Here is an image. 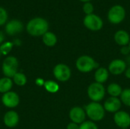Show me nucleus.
<instances>
[{"mask_svg": "<svg viewBox=\"0 0 130 129\" xmlns=\"http://www.w3.org/2000/svg\"><path fill=\"white\" fill-rule=\"evenodd\" d=\"M27 33L33 36H43L49 29L48 21L42 17L31 19L26 27Z\"/></svg>", "mask_w": 130, "mask_h": 129, "instance_id": "obj_1", "label": "nucleus"}, {"mask_svg": "<svg viewBox=\"0 0 130 129\" xmlns=\"http://www.w3.org/2000/svg\"><path fill=\"white\" fill-rule=\"evenodd\" d=\"M86 116L92 122L101 121L105 116V109L104 106L98 102H91L85 106Z\"/></svg>", "mask_w": 130, "mask_h": 129, "instance_id": "obj_2", "label": "nucleus"}, {"mask_svg": "<svg viewBox=\"0 0 130 129\" xmlns=\"http://www.w3.org/2000/svg\"><path fill=\"white\" fill-rule=\"evenodd\" d=\"M126 15V9L123 5H114L108 10L107 20L112 24H119L125 20Z\"/></svg>", "mask_w": 130, "mask_h": 129, "instance_id": "obj_3", "label": "nucleus"}, {"mask_svg": "<svg viewBox=\"0 0 130 129\" xmlns=\"http://www.w3.org/2000/svg\"><path fill=\"white\" fill-rule=\"evenodd\" d=\"M75 66L80 72L88 73L98 68V65L91 56L83 55L77 59L75 62Z\"/></svg>", "mask_w": 130, "mask_h": 129, "instance_id": "obj_4", "label": "nucleus"}, {"mask_svg": "<svg viewBox=\"0 0 130 129\" xmlns=\"http://www.w3.org/2000/svg\"><path fill=\"white\" fill-rule=\"evenodd\" d=\"M87 94L92 102L98 103L104 98L106 94V90L102 84L94 82L88 86Z\"/></svg>", "mask_w": 130, "mask_h": 129, "instance_id": "obj_5", "label": "nucleus"}, {"mask_svg": "<svg viewBox=\"0 0 130 129\" xmlns=\"http://www.w3.org/2000/svg\"><path fill=\"white\" fill-rule=\"evenodd\" d=\"M18 61L16 57L14 56H7L3 62H2V72L5 75V77L7 78H13L15 74L18 73Z\"/></svg>", "mask_w": 130, "mask_h": 129, "instance_id": "obj_6", "label": "nucleus"}, {"mask_svg": "<svg viewBox=\"0 0 130 129\" xmlns=\"http://www.w3.org/2000/svg\"><path fill=\"white\" fill-rule=\"evenodd\" d=\"M83 24L88 30L96 32L103 28L104 21L100 16L93 13L85 16L83 18Z\"/></svg>", "mask_w": 130, "mask_h": 129, "instance_id": "obj_7", "label": "nucleus"}, {"mask_svg": "<svg viewBox=\"0 0 130 129\" xmlns=\"http://www.w3.org/2000/svg\"><path fill=\"white\" fill-rule=\"evenodd\" d=\"M53 75L55 78L61 82L68 81L72 75L70 68L66 64H57L53 68Z\"/></svg>", "mask_w": 130, "mask_h": 129, "instance_id": "obj_8", "label": "nucleus"}, {"mask_svg": "<svg viewBox=\"0 0 130 129\" xmlns=\"http://www.w3.org/2000/svg\"><path fill=\"white\" fill-rule=\"evenodd\" d=\"M127 68L126 62L120 59H116L110 62L108 65V71L113 75H120Z\"/></svg>", "mask_w": 130, "mask_h": 129, "instance_id": "obj_9", "label": "nucleus"}, {"mask_svg": "<svg viewBox=\"0 0 130 129\" xmlns=\"http://www.w3.org/2000/svg\"><path fill=\"white\" fill-rule=\"evenodd\" d=\"M113 121L119 128L127 129L130 126V115L125 111L120 110L114 113Z\"/></svg>", "mask_w": 130, "mask_h": 129, "instance_id": "obj_10", "label": "nucleus"}, {"mask_svg": "<svg viewBox=\"0 0 130 129\" xmlns=\"http://www.w3.org/2000/svg\"><path fill=\"white\" fill-rule=\"evenodd\" d=\"M69 116L72 122L76 123L78 125H81L82 123L85 122V119L87 116L85 109H83L80 106H75L70 109Z\"/></svg>", "mask_w": 130, "mask_h": 129, "instance_id": "obj_11", "label": "nucleus"}, {"mask_svg": "<svg viewBox=\"0 0 130 129\" xmlns=\"http://www.w3.org/2000/svg\"><path fill=\"white\" fill-rule=\"evenodd\" d=\"M2 102L3 105L8 108H14L18 106L20 98L17 93L14 91H8L2 95Z\"/></svg>", "mask_w": 130, "mask_h": 129, "instance_id": "obj_12", "label": "nucleus"}, {"mask_svg": "<svg viewBox=\"0 0 130 129\" xmlns=\"http://www.w3.org/2000/svg\"><path fill=\"white\" fill-rule=\"evenodd\" d=\"M122 106V102L118 97H110L106 100L104 103V108L106 112L110 113H116L120 111Z\"/></svg>", "mask_w": 130, "mask_h": 129, "instance_id": "obj_13", "label": "nucleus"}, {"mask_svg": "<svg viewBox=\"0 0 130 129\" xmlns=\"http://www.w3.org/2000/svg\"><path fill=\"white\" fill-rule=\"evenodd\" d=\"M5 32L10 36H14L20 33L23 30V24L18 20H11L5 25Z\"/></svg>", "mask_w": 130, "mask_h": 129, "instance_id": "obj_14", "label": "nucleus"}, {"mask_svg": "<svg viewBox=\"0 0 130 129\" xmlns=\"http://www.w3.org/2000/svg\"><path fill=\"white\" fill-rule=\"evenodd\" d=\"M4 124L8 128H14L19 122V116L18 113L13 110L8 111L3 117Z\"/></svg>", "mask_w": 130, "mask_h": 129, "instance_id": "obj_15", "label": "nucleus"}, {"mask_svg": "<svg viewBox=\"0 0 130 129\" xmlns=\"http://www.w3.org/2000/svg\"><path fill=\"white\" fill-rule=\"evenodd\" d=\"M114 41L117 45L120 46H128L130 43V36L129 33L124 30H117L114 33Z\"/></svg>", "mask_w": 130, "mask_h": 129, "instance_id": "obj_16", "label": "nucleus"}, {"mask_svg": "<svg viewBox=\"0 0 130 129\" xmlns=\"http://www.w3.org/2000/svg\"><path fill=\"white\" fill-rule=\"evenodd\" d=\"M109 71L104 67H98L94 73V79L95 82L104 84L105 83L109 78Z\"/></svg>", "mask_w": 130, "mask_h": 129, "instance_id": "obj_17", "label": "nucleus"}, {"mask_svg": "<svg viewBox=\"0 0 130 129\" xmlns=\"http://www.w3.org/2000/svg\"><path fill=\"white\" fill-rule=\"evenodd\" d=\"M42 40H43V43L46 46H49V47L54 46L57 43V36H56L54 33L50 32V31H47L42 36Z\"/></svg>", "mask_w": 130, "mask_h": 129, "instance_id": "obj_18", "label": "nucleus"}, {"mask_svg": "<svg viewBox=\"0 0 130 129\" xmlns=\"http://www.w3.org/2000/svg\"><path fill=\"white\" fill-rule=\"evenodd\" d=\"M122 91H123V89L121 86L117 83L110 84L107 88V92L108 93L109 95H110V97H118L119 96L121 95Z\"/></svg>", "mask_w": 130, "mask_h": 129, "instance_id": "obj_19", "label": "nucleus"}, {"mask_svg": "<svg viewBox=\"0 0 130 129\" xmlns=\"http://www.w3.org/2000/svg\"><path fill=\"white\" fill-rule=\"evenodd\" d=\"M13 81L11 78L7 77L0 78V93L4 94L8 91H11Z\"/></svg>", "mask_w": 130, "mask_h": 129, "instance_id": "obj_20", "label": "nucleus"}, {"mask_svg": "<svg viewBox=\"0 0 130 129\" xmlns=\"http://www.w3.org/2000/svg\"><path fill=\"white\" fill-rule=\"evenodd\" d=\"M43 86H44L46 90L51 94H55V93L58 92V90H59V84L56 81H51V80L46 81Z\"/></svg>", "mask_w": 130, "mask_h": 129, "instance_id": "obj_21", "label": "nucleus"}, {"mask_svg": "<svg viewBox=\"0 0 130 129\" xmlns=\"http://www.w3.org/2000/svg\"><path fill=\"white\" fill-rule=\"evenodd\" d=\"M12 78H13L12 81H14V83L19 87L24 86L27 83V77L25 76L24 74L21 73V72H18L17 74H15Z\"/></svg>", "mask_w": 130, "mask_h": 129, "instance_id": "obj_22", "label": "nucleus"}, {"mask_svg": "<svg viewBox=\"0 0 130 129\" xmlns=\"http://www.w3.org/2000/svg\"><path fill=\"white\" fill-rule=\"evenodd\" d=\"M120 100L126 106L130 107V88L123 90L120 95Z\"/></svg>", "mask_w": 130, "mask_h": 129, "instance_id": "obj_23", "label": "nucleus"}, {"mask_svg": "<svg viewBox=\"0 0 130 129\" xmlns=\"http://www.w3.org/2000/svg\"><path fill=\"white\" fill-rule=\"evenodd\" d=\"M14 43L11 42H5L3 43L0 46V51L2 56H7L12 49Z\"/></svg>", "mask_w": 130, "mask_h": 129, "instance_id": "obj_24", "label": "nucleus"}, {"mask_svg": "<svg viewBox=\"0 0 130 129\" xmlns=\"http://www.w3.org/2000/svg\"><path fill=\"white\" fill-rule=\"evenodd\" d=\"M82 11L85 14V15H88V14H91L94 13V7L93 5V4L89 2H85L83 3L82 5Z\"/></svg>", "mask_w": 130, "mask_h": 129, "instance_id": "obj_25", "label": "nucleus"}, {"mask_svg": "<svg viewBox=\"0 0 130 129\" xmlns=\"http://www.w3.org/2000/svg\"><path fill=\"white\" fill-rule=\"evenodd\" d=\"M79 129H98V127L92 121H85L79 125Z\"/></svg>", "mask_w": 130, "mask_h": 129, "instance_id": "obj_26", "label": "nucleus"}, {"mask_svg": "<svg viewBox=\"0 0 130 129\" xmlns=\"http://www.w3.org/2000/svg\"><path fill=\"white\" fill-rule=\"evenodd\" d=\"M7 20H8V13L6 10L4 8L0 7V26L4 25L7 21Z\"/></svg>", "mask_w": 130, "mask_h": 129, "instance_id": "obj_27", "label": "nucleus"}, {"mask_svg": "<svg viewBox=\"0 0 130 129\" xmlns=\"http://www.w3.org/2000/svg\"><path fill=\"white\" fill-rule=\"evenodd\" d=\"M120 52L124 56H128L130 53V49L129 46H122L120 49Z\"/></svg>", "mask_w": 130, "mask_h": 129, "instance_id": "obj_28", "label": "nucleus"}, {"mask_svg": "<svg viewBox=\"0 0 130 129\" xmlns=\"http://www.w3.org/2000/svg\"><path fill=\"white\" fill-rule=\"evenodd\" d=\"M66 129H79V125L74 122H70L67 125Z\"/></svg>", "mask_w": 130, "mask_h": 129, "instance_id": "obj_29", "label": "nucleus"}, {"mask_svg": "<svg viewBox=\"0 0 130 129\" xmlns=\"http://www.w3.org/2000/svg\"><path fill=\"white\" fill-rule=\"evenodd\" d=\"M35 83H36V84L37 85H38V86H43L44 85V83H45V81H43V78H37L36 79V81H35Z\"/></svg>", "mask_w": 130, "mask_h": 129, "instance_id": "obj_30", "label": "nucleus"}, {"mask_svg": "<svg viewBox=\"0 0 130 129\" xmlns=\"http://www.w3.org/2000/svg\"><path fill=\"white\" fill-rule=\"evenodd\" d=\"M125 76H126V78H128V79H130V67L129 68H126V70L125 71Z\"/></svg>", "mask_w": 130, "mask_h": 129, "instance_id": "obj_31", "label": "nucleus"}, {"mask_svg": "<svg viewBox=\"0 0 130 129\" xmlns=\"http://www.w3.org/2000/svg\"><path fill=\"white\" fill-rule=\"evenodd\" d=\"M4 40H5L4 33H3V32H2V31L0 30V44L2 43V42L4 41Z\"/></svg>", "mask_w": 130, "mask_h": 129, "instance_id": "obj_32", "label": "nucleus"}, {"mask_svg": "<svg viewBox=\"0 0 130 129\" xmlns=\"http://www.w3.org/2000/svg\"><path fill=\"white\" fill-rule=\"evenodd\" d=\"M13 43H14V45L15 44V45H18V46H20V45H21V41H20V40H18H18H14V42Z\"/></svg>", "mask_w": 130, "mask_h": 129, "instance_id": "obj_33", "label": "nucleus"}, {"mask_svg": "<svg viewBox=\"0 0 130 129\" xmlns=\"http://www.w3.org/2000/svg\"><path fill=\"white\" fill-rule=\"evenodd\" d=\"M78 1H80V2H83V3H85V2H91V0H78Z\"/></svg>", "mask_w": 130, "mask_h": 129, "instance_id": "obj_34", "label": "nucleus"}, {"mask_svg": "<svg viewBox=\"0 0 130 129\" xmlns=\"http://www.w3.org/2000/svg\"><path fill=\"white\" fill-rule=\"evenodd\" d=\"M2 56V53H1V51H0V57H1Z\"/></svg>", "mask_w": 130, "mask_h": 129, "instance_id": "obj_35", "label": "nucleus"}, {"mask_svg": "<svg viewBox=\"0 0 130 129\" xmlns=\"http://www.w3.org/2000/svg\"><path fill=\"white\" fill-rule=\"evenodd\" d=\"M128 46H129V49H130V43H129V45H128Z\"/></svg>", "mask_w": 130, "mask_h": 129, "instance_id": "obj_36", "label": "nucleus"}]
</instances>
